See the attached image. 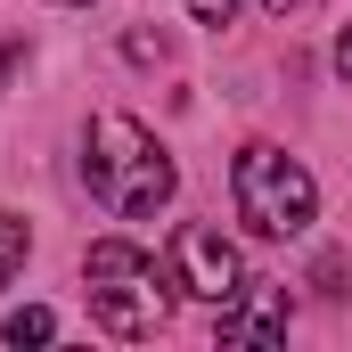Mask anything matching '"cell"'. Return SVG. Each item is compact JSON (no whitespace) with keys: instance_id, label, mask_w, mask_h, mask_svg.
Segmentation results:
<instances>
[{"instance_id":"1","label":"cell","mask_w":352,"mask_h":352,"mask_svg":"<svg viewBox=\"0 0 352 352\" xmlns=\"http://www.w3.org/2000/svg\"><path fill=\"white\" fill-rule=\"evenodd\" d=\"M82 180L90 197L107 205V213H123V221H140V213H156V205H173V156L156 148V131L140 123V115H98L82 131Z\"/></svg>"},{"instance_id":"2","label":"cell","mask_w":352,"mask_h":352,"mask_svg":"<svg viewBox=\"0 0 352 352\" xmlns=\"http://www.w3.org/2000/svg\"><path fill=\"white\" fill-rule=\"evenodd\" d=\"M82 278H90V320L107 328V336H156L164 320H173V270H156L148 246H131V238H98L82 254Z\"/></svg>"},{"instance_id":"3","label":"cell","mask_w":352,"mask_h":352,"mask_svg":"<svg viewBox=\"0 0 352 352\" xmlns=\"http://www.w3.org/2000/svg\"><path fill=\"white\" fill-rule=\"evenodd\" d=\"M230 197H238V221H246L254 238H303L311 213H320L311 173H303L287 148H270V140H254V148L230 164Z\"/></svg>"},{"instance_id":"4","label":"cell","mask_w":352,"mask_h":352,"mask_svg":"<svg viewBox=\"0 0 352 352\" xmlns=\"http://www.w3.org/2000/svg\"><path fill=\"white\" fill-rule=\"evenodd\" d=\"M173 287L221 311V303L246 295V254H238L213 221H188V230H173Z\"/></svg>"},{"instance_id":"5","label":"cell","mask_w":352,"mask_h":352,"mask_svg":"<svg viewBox=\"0 0 352 352\" xmlns=\"http://www.w3.org/2000/svg\"><path fill=\"white\" fill-rule=\"evenodd\" d=\"M278 328H287V295L278 287H254L246 278V295L221 303V336L230 344H278Z\"/></svg>"},{"instance_id":"6","label":"cell","mask_w":352,"mask_h":352,"mask_svg":"<svg viewBox=\"0 0 352 352\" xmlns=\"http://www.w3.org/2000/svg\"><path fill=\"white\" fill-rule=\"evenodd\" d=\"M50 336H58V320H50L41 303H25V311L8 320V344H50Z\"/></svg>"},{"instance_id":"7","label":"cell","mask_w":352,"mask_h":352,"mask_svg":"<svg viewBox=\"0 0 352 352\" xmlns=\"http://www.w3.org/2000/svg\"><path fill=\"white\" fill-rule=\"evenodd\" d=\"M16 270H25V221H16V213H0V287H8Z\"/></svg>"},{"instance_id":"8","label":"cell","mask_w":352,"mask_h":352,"mask_svg":"<svg viewBox=\"0 0 352 352\" xmlns=\"http://www.w3.org/2000/svg\"><path fill=\"white\" fill-rule=\"evenodd\" d=\"M238 8H246V0H188V16H197V25H230Z\"/></svg>"},{"instance_id":"9","label":"cell","mask_w":352,"mask_h":352,"mask_svg":"<svg viewBox=\"0 0 352 352\" xmlns=\"http://www.w3.org/2000/svg\"><path fill=\"white\" fill-rule=\"evenodd\" d=\"M336 66H344V82H352V33H344V41H336Z\"/></svg>"},{"instance_id":"10","label":"cell","mask_w":352,"mask_h":352,"mask_svg":"<svg viewBox=\"0 0 352 352\" xmlns=\"http://www.w3.org/2000/svg\"><path fill=\"white\" fill-rule=\"evenodd\" d=\"M8 66H16V41H0V74H8Z\"/></svg>"},{"instance_id":"11","label":"cell","mask_w":352,"mask_h":352,"mask_svg":"<svg viewBox=\"0 0 352 352\" xmlns=\"http://www.w3.org/2000/svg\"><path fill=\"white\" fill-rule=\"evenodd\" d=\"M66 8H90V0H66Z\"/></svg>"}]
</instances>
